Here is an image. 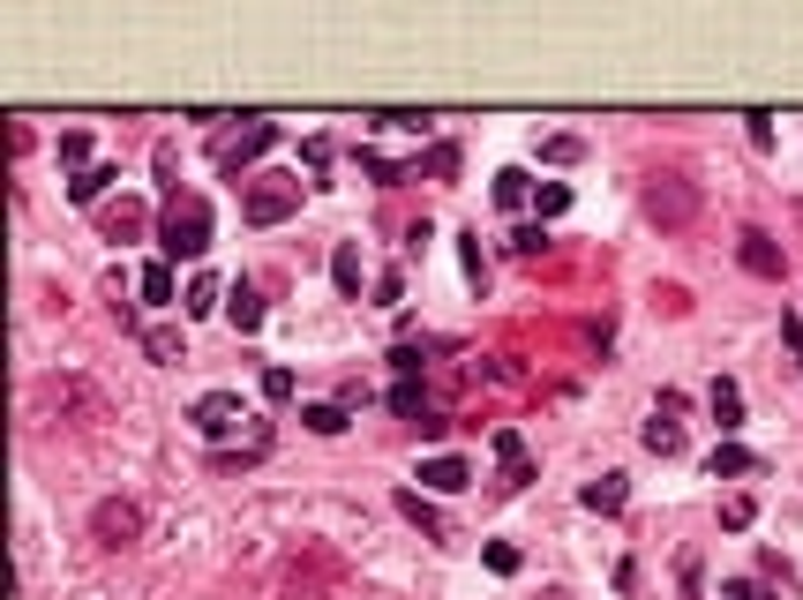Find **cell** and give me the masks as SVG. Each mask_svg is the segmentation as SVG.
Listing matches in <instances>:
<instances>
[{
	"label": "cell",
	"instance_id": "14",
	"mask_svg": "<svg viewBox=\"0 0 803 600\" xmlns=\"http://www.w3.org/2000/svg\"><path fill=\"white\" fill-rule=\"evenodd\" d=\"M331 278H339V293H361L369 263H361V248H353V241H339V248H331Z\"/></svg>",
	"mask_w": 803,
	"mask_h": 600
},
{
	"label": "cell",
	"instance_id": "15",
	"mask_svg": "<svg viewBox=\"0 0 803 600\" xmlns=\"http://www.w3.org/2000/svg\"><path fill=\"white\" fill-rule=\"evenodd\" d=\"M113 180H121V173H113V166H84V173H76V180H68V203H98V196H106Z\"/></svg>",
	"mask_w": 803,
	"mask_h": 600
},
{
	"label": "cell",
	"instance_id": "17",
	"mask_svg": "<svg viewBox=\"0 0 803 600\" xmlns=\"http://www.w3.org/2000/svg\"><path fill=\"white\" fill-rule=\"evenodd\" d=\"M135 286H143V300H158V308H166V300H173V263L166 256L143 263V278H135Z\"/></svg>",
	"mask_w": 803,
	"mask_h": 600
},
{
	"label": "cell",
	"instance_id": "1",
	"mask_svg": "<svg viewBox=\"0 0 803 600\" xmlns=\"http://www.w3.org/2000/svg\"><path fill=\"white\" fill-rule=\"evenodd\" d=\"M158 233H166V241H158V248H166V263H180V256L196 263L204 248H211V203L173 188V203H166V218H158Z\"/></svg>",
	"mask_w": 803,
	"mask_h": 600
},
{
	"label": "cell",
	"instance_id": "16",
	"mask_svg": "<svg viewBox=\"0 0 803 600\" xmlns=\"http://www.w3.org/2000/svg\"><path fill=\"white\" fill-rule=\"evenodd\" d=\"M226 315H233V331L249 338L255 323H263V300H255V286H233V293H226Z\"/></svg>",
	"mask_w": 803,
	"mask_h": 600
},
{
	"label": "cell",
	"instance_id": "30",
	"mask_svg": "<svg viewBox=\"0 0 803 600\" xmlns=\"http://www.w3.org/2000/svg\"><path fill=\"white\" fill-rule=\"evenodd\" d=\"M549 241H541V225H526V233H510V256H541Z\"/></svg>",
	"mask_w": 803,
	"mask_h": 600
},
{
	"label": "cell",
	"instance_id": "10",
	"mask_svg": "<svg viewBox=\"0 0 803 600\" xmlns=\"http://www.w3.org/2000/svg\"><path fill=\"white\" fill-rule=\"evenodd\" d=\"M496 458H504V488H526L534 480V458H526L518 429H496Z\"/></svg>",
	"mask_w": 803,
	"mask_h": 600
},
{
	"label": "cell",
	"instance_id": "9",
	"mask_svg": "<svg viewBox=\"0 0 803 600\" xmlns=\"http://www.w3.org/2000/svg\"><path fill=\"white\" fill-rule=\"evenodd\" d=\"M624 496H631V488H624V473H601V480H586V488H579V503H586V511H601V518L624 511Z\"/></svg>",
	"mask_w": 803,
	"mask_h": 600
},
{
	"label": "cell",
	"instance_id": "7",
	"mask_svg": "<svg viewBox=\"0 0 803 600\" xmlns=\"http://www.w3.org/2000/svg\"><path fill=\"white\" fill-rule=\"evenodd\" d=\"M736 263H744V270H751V278H773V286H781V278H789V256H781V248H773V241H766L759 225H751V233H736Z\"/></svg>",
	"mask_w": 803,
	"mask_h": 600
},
{
	"label": "cell",
	"instance_id": "6",
	"mask_svg": "<svg viewBox=\"0 0 803 600\" xmlns=\"http://www.w3.org/2000/svg\"><path fill=\"white\" fill-rule=\"evenodd\" d=\"M676 413H683V398H676V390H661L653 421L638 429V435H646V451H661V458H676V451H683V421H676Z\"/></svg>",
	"mask_w": 803,
	"mask_h": 600
},
{
	"label": "cell",
	"instance_id": "26",
	"mask_svg": "<svg viewBox=\"0 0 803 600\" xmlns=\"http://www.w3.org/2000/svg\"><path fill=\"white\" fill-rule=\"evenodd\" d=\"M135 225H143V203H113V211H106V233H113V241L135 233Z\"/></svg>",
	"mask_w": 803,
	"mask_h": 600
},
{
	"label": "cell",
	"instance_id": "29",
	"mask_svg": "<svg viewBox=\"0 0 803 600\" xmlns=\"http://www.w3.org/2000/svg\"><path fill=\"white\" fill-rule=\"evenodd\" d=\"M488 570L510 578V570H518V548H510V541H488Z\"/></svg>",
	"mask_w": 803,
	"mask_h": 600
},
{
	"label": "cell",
	"instance_id": "19",
	"mask_svg": "<svg viewBox=\"0 0 803 600\" xmlns=\"http://www.w3.org/2000/svg\"><path fill=\"white\" fill-rule=\"evenodd\" d=\"M211 308H226V286L218 278H196L188 286V315H211Z\"/></svg>",
	"mask_w": 803,
	"mask_h": 600
},
{
	"label": "cell",
	"instance_id": "32",
	"mask_svg": "<svg viewBox=\"0 0 803 600\" xmlns=\"http://www.w3.org/2000/svg\"><path fill=\"white\" fill-rule=\"evenodd\" d=\"M714 600H766V593H759V586H751V578H728V586H721Z\"/></svg>",
	"mask_w": 803,
	"mask_h": 600
},
{
	"label": "cell",
	"instance_id": "31",
	"mask_svg": "<svg viewBox=\"0 0 803 600\" xmlns=\"http://www.w3.org/2000/svg\"><path fill=\"white\" fill-rule=\"evenodd\" d=\"M263 398H294V368H271L263 376Z\"/></svg>",
	"mask_w": 803,
	"mask_h": 600
},
{
	"label": "cell",
	"instance_id": "5",
	"mask_svg": "<svg viewBox=\"0 0 803 600\" xmlns=\"http://www.w3.org/2000/svg\"><path fill=\"white\" fill-rule=\"evenodd\" d=\"M271 143H278V121H249L241 135H218V166H226V173H241V166H255V158H263Z\"/></svg>",
	"mask_w": 803,
	"mask_h": 600
},
{
	"label": "cell",
	"instance_id": "18",
	"mask_svg": "<svg viewBox=\"0 0 803 600\" xmlns=\"http://www.w3.org/2000/svg\"><path fill=\"white\" fill-rule=\"evenodd\" d=\"M143 353H151V360H180V331H173V323H151V331H143Z\"/></svg>",
	"mask_w": 803,
	"mask_h": 600
},
{
	"label": "cell",
	"instance_id": "27",
	"mask_svg": "<svg viewBox=\"0 0 803 600\" xmlns=\"http://www.w3.org/2000/svg\"><path fill=\"white\" fill-rule=\"evenodd\" d=\"M459 256H465V278L481 286V278H488V256H481V233H465V248H459Z\"/></svg>",
	"mask_w": 803,
	"mask_h": 600
},
{
	"label": "cell",
	"instance_id": "28",
	"mask_svg": "<svg viewBox=\"0 0 803 600\" xmlns=\"http://www.w3.org/2000/svg\"><path fill=\"white\" fill-rule=\"evenodd\" d=\"M676 578H683V600H706V593H698V548H683V563H676Z\"/></svg>",
	"mask_w": 803,
	"mask_h": 600
},
{
	"label": "cell",
	"instance_id": "33",
	"mask_svg": "<svg viewBox=\"0 0 803 600\" xmlns=\"http://www.w3.org/2000/svg\"><path fill=\"white\" fill-rule=\"evenodd\" d=\"M781 338H789V353H796V368H803V315H781Z\"/></svg>",
	"mask_w": 803,
	"mask_h": 600
},
{
	"label": "cell",
	"instance_id": "4",
	"mask_svg": "<svg viewBox=\"0 0 803 600\" xmlns=\"http://www.w3.org/2000/svg\"><path fill=\"white\" fill-rule=\"evenodd\" d=\"M188 421H196V435H211V443H226V435H241V421H255V413L241 405V398H233V390H204Z\"/></svg>",
	"mask_w": 803,
	"mask_h": 600
},
{
	"label": "cell",
	"instance_id": "2",
	"mask_svg": "<svg viewBox=\"0 0 803 600\" xmlns=\"http://www.w3.org/2000/svg\"><path fill=\"white\" fill-rule=\"evenodd\" d=\"M638 203H646V218H653L661 233H683V225L698 218V180H683V173H653Z\"/></svg>",
	"mask_w": 803,
	"mask_h": 600
},
{
	"label": "cell",
	"instance_id": "11",
	"mask_svg": "<svg viewBox=\"0 0 803 600\" xmlns=\"http://www.w3.org/2000/svg\"><path fill=\"white\" fill-rule=\"evenodd\" d=\"M465 480H473L465 458H428V466H421V488H436V496H459Z\"/></svg>",
	"mask_w": 803,
	"mask_h": 600
},
{
	"label": "cell",
	"instance_id": "21",
	"mask_svg": "<svg viewBox=\"0 0 803 600\" xmlns=\"http://www.w3.org/2000/svg\"><path fill=\"white\" fill-rule=\"evenodd\" d=\"M300 421H308L316 435H339L345 429V405H300Z\"/></svg>",
	"mask_w": 803,
	"mask_h": 600
},
{
	"label": "cell",
	"instance_id": "24",
	"mask_svg": "<svg viewBox=\"0 0 803 600\" xmlns=\"http://www.w3.org/2000/svg\"><path fill=\"white\" fill-rule=\"evenodd\" d=\"M61 166H76V173L90 166V135H84V129H68V135H61Z\"/></svg>",
	"mask_w": 803,
	"mask_h": 600
},
{
	"label": "cell",
	"instance_id": "23",
	"mask_svg": "<svg viewBox=\"0 0 803 600\" xmlns=\"http://www.w3.org/2000/svg\"><path fill=\"white\" fill-rule=\"evenodd\" d=\"M751 518H759V503H751V496H728V503H721V525H728V533H744Z\"/></svg>",
	"mask_w": 803,
	"mask_h": 600
},
{
	"label": "cell",
	"instance_id": "3",
	"mask_svg": "<svg viewBox=\"0 0 803 600\" xmlns=\"http://www.w3.org/2000/svg\"><path fill=\"white\" fill-rule=\"evenodd\" d=\"M294 211H300L294 173H255L249 188H241V218H249V225H286Z\"/></svg>",
	"mask_w": 803,
	"mask_h": 600
},
{
	"label": "cell",
	"instance_id": "25",
	"mask_svg": "<svg viewBox=\"0 0 803 600\" xmlns=\"http://www.w3.org/2000/svg\"><path fill=\"white\" fill-rule=\"evenodd\" d=\"M534 211H541V218H563V211H571V188H563V180H549V188L534 196Z\"/></svg>",
	"mask_w": 803,
	"mask_h": 600
},
{
	"label": "cell",
	"instance_id": "22",
	"mask_svg": "<svg viewBox=\"0 0 803 600\" xmlns=\"http://www.w3.org/2000/svg\"><path fill=\"white\" fill-rule=\"evenodd\" d=\"M398 511L414 518L421 533H443V518H436V511H428V503H421V488H406V496H398Z\"/></svg>",
	"mask_w": 803,
	"mask_h": 600
},
{
	"label": "cell",
	"instance_id": "8",
	"mask_svg": "<svg viewBox=\"0 0 803 600\" xmlns=\"http://www.w3.org/2000/svg\"><path fill=\"white\" fill-rule=\"evenodd\" d=\"M90 533H98L106 548H128V541L143 533V511H135V503H121V496H113V503H98V511H90Z\"/></svg>",
	"mask_w": 803,
	"mask_h": 600
},
{
	"label": "cell",
	"instance_id": "20",
	"mask_svg": "<svg viewBox=\"0 0 803 600\" xmlns=\"http://www.w3.org/2000/svg\"><path fill=\"white\" fill-rule=\"evenodd\" d=\"M526 196H534V188H526V173H518V166H510V173H496V203H504V211H518Z\"/></svg>",
	"mask_w": 803,
	"mask_h": 600
},
{
	"label": "cell",
	"instance_id": "13",
	"mask_svg": "<svg viewBox=\"0 0 803 600\" xmlns=\"http://www.w3.org/2000/svg\"><path fill=\"white\" fill-rule=\"evenodd\" d=\"M714 480H736V473H759V451H744V443H714V458H706Z\"/></svg>",
	"mask_w": 803,
	"mask_h": 600
},
{
	"label": "cell",
	"instance_id": "12",
	"mask_svg": "<svg viewBox=\"0 0 803 600\" xmlns=\"http://www.w3.org/2000/svg\"><path fill=\"white\" fill-rule=\"evenodd\" d=\"M706 405H714V421H721V435H736V429H744V390L728 384V376H721V384L706 390Z\"/></svg>",
	"mask_w": 803,
	"mask_h": 600
}]
</instances>
